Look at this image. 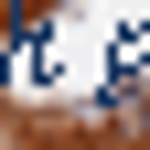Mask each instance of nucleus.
Instances as JSON below:
<instances>
[{"label":"nucleus","instance_id":"obj_1","mask_svg":"<svg viewBox=\"0 0 150 150\" xmlns=\"http://www.w3.org/2000/svg\"><path fill=\"white\" fill-rule=\"evenodd\" d=\"M0 64H11V54H0Z\"/></svg>","mask_w":150,"mask_h":150}]
</instances>
